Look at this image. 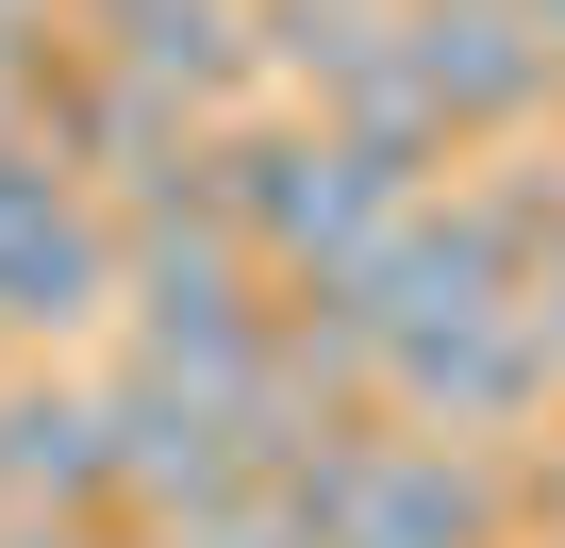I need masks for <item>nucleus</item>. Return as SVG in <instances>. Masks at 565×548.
I'll list each match as a JSON object with an SVG mask.
<instances>
[{"label":"nucleus","instance_id":"f257e3e1","mask_svg":"<svg viewBox=\"0 0 565 548\" xmlns=\"http://www.w3.org/2000/svg\"><path fill=\"white\" fill-rule=\"evenodd\" d=\"M383 34H399V84L433 100L449 150H515V133L548 117V51H532L515 0H399Z\"/></svg>","mask_w":565,"mask_h":548},{"label":"nucleus","instance_id":"f03ea898","mask_svg":"<svg viewBox=\"0 0 565 548\" xmlns=\"http://www.w3.org/2000/svg\"><path fill=\"white\" fill-rule=\"evenodd\" d=\"M0 482H18V515H117L100 383H67V366H0Z\"/></svg>","mask_w":565,"mask_h":548},{"label":"nucleus","instance_id":"39448f33","mask_svg":"<svg viewBox=\"0 0 565 548\" xmlns=\"http://www.w3.org/2000/svg\"><path fill=\"white\" fill-rule=\"evenodd\" d=\"M0 548H150V531H117V515H0Z\"/></svg>","mask_w":565,"mask_h":548},{"label":"nucleus","instance_id":"1a4fd4ad","mask_svg":"<svg viewBox=\"0 0 565 548\" xmlns=\"http://www.w3.org/2000/svg\"><path fill=\"white\" fill-rule=\"evenodd\" d=\"M0 366H18V350H0Z\"/></svg>","mask_w":565,"mask_h":548},{"label":"nucleus","instance_id":"0eeeda50","mask_svg":"<svg viewBox=\"0 0 565 548\" xmlns=\"http://www.w3.org/2000/svg\"><path fill=\"white\" fill-rule=\"evenodd\" d=\"M0 515H18V482H0Z\"/></svg>","mask_w":565,"mask_h":548},{"label":"nucleus","instance_id":"6e6552de","mask_svg":"<svg viewBox=\"0 0 565 548\" xmlns=\"http://www.w3.org/2000/svg\"><path fill=\"white\" fill-rule=\"evenodd\" d=\"M0 117H18V100H0Z\"/></svg>","mask_w":565,"mask_h":548},{"label":"nucleus","instance_id":"20e7f679","mask_svg":"<svg viewBox=\"0 0 565 548\" xmlns=\"http://www.w3.org/2000/svg\"><path fill=\"white\" fill-rule=\"evenodd\" d=\"M515 333H532V350H548V366H565V233H548V249H532V266H515Z\"/></svg>","mask_w":565,"mask_h":548},{"label":"nucleus","instance_id":"423d86ee","mask_svg":"<svg viewBox=\"0 0 565 548\" xmlns=\"http://www.w3.org/2000/svg\"><path fill=\"white\" fill-rule=\"evenodd\" d=\"M167 548H282L266 515H216V531H167Z\"/></svg>","mask_w":565,"mask_h":548},{"label":"nucleus","instance_id":"7ed1b4c3","mask_svg":"<svg viewBox=\"0 0 565 548\" xmlns=\"http://www.w3.org/2000/svg\"><path fill=\"white\" fill-rule=\"evenodd\" d=\"M117 316V216L100 200H67V216H34V233H0V350H84Z\"/></svg>","mask_w":565,"mask_h":548}]
</instances>
